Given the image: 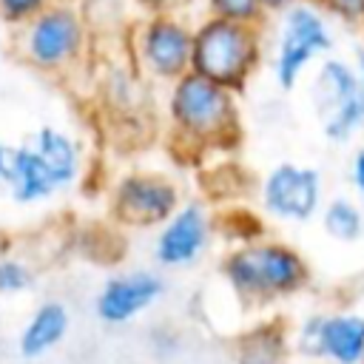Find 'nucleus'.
<instances>
[{
	"instance_id": "18",
	"label": "nucleus",
	"mask_w": 364,
	"mask_h": 364,
	"mask_svg": "<svg viewBox=\"0 0 364 364\" xmlns=\"http://www.w3.org/2000/svg\"><path fill=\"white\" fill-rule=\"evenodd\" d=\"M213 216H216V236H222L230 245H247V242H256L262 236H267V228H264V216L242 202L236 205H225V210H216L213 208Z\"/></svg>"
},
{
	"instance_id": "26",
	"label": "nucleus",
	"mask_w": 364,
	"mask_h": 364,
	"mask_svg": "<svg viewBox=\"0 0 364 364\" xmlns=\"http://www.w3.org/2000/svg\"><path fill=\"white\" fill-rule=\"evenodd\" d=\"M293 3H299V0H262V6H264L267 14H273V11H287Z\"/></svg>"
},
{
	"instance_id": "8",
	"label": "nucleus",
	"mask_w": 364,
	"mask_h": 364,
	"mask_svg": "<svg viewBox=\"0 0 364 364\" xmlns=\"http://www.w3.org/2000/svg\"><path fill=\"white\" fill-rule=\"evenodd\" d=\"M316 117L330 142L344 145L364 128V97L358 71L344 60H324L313 82Z\"/></svg>"
},
{
	"instance_id": "2",
	"label": "nucleus",
	"mask_w": 364,
	"mask_h": 364,
	"mask_svg": "<svg viewBox=\"0 0 364 364\" xmlns=\"http://www.w3.org/2000/svg\"><path fill=\"white\" fill-rule=\"evenodd\" d=\"M219 276L247 310H267L310 290L313 264L293 242L262 236L247 245L225 247Z\"/></svg>"
},
{
	"instance_id": "16",
	"label": "nucleus",
	"mask_w": 364,
	"mask_h": 364,
	"mask_svg": "<svg viewBox=\"0 0 364 364\" xmlns=\"http://www.w3.org/2000/svg\"><path fill=\"white\" fill-rule=\"evenodd\" d=\"M6 193L17 205H37V202H46L57 193V185H54L48 168L43 165V159L34 154V148L28 142L14 145Z\"/></svg>"
},
{
	"instance_id": "11",
	"label": "nucleus",
	"mask_w": 364,
	"mask_h": 364,
	"mask_svg": "<svg viewBox=\"0 0 364 364\" xmlns=\"http://www.w3.org/2000/svg\"><path fill=\"white\" fill-rule=\"evenodd\" d=\"M282 14H284V20H282L276 57H273V77H276L279 88L290 91L301 80L304 68L316 57H321L333 48V37H330V28H327L321 11L316 6H310L307 0L293 3Z\"/></svg>"
},
{
	"instance_id": "28",
	"label": "nucleus",
	"mask_w": 364,
	"mask_h": 364,
	"mask_svg": "<svg viewBox=\"0 0 364 364\" xmlns=\"http://www.w3.org/2000/svg\"><path fill=\"white\" fill-rule=\"evenodd\" d=\"M358 82H361V97H364V51H358Z\"/></svg>"
},
{
	"instance_id": "10",
	"label": "nucleus",
	"mask_w": 364,
	"mask_h": 364,
	"mask_svg": "<svg viewBox=\"0 0 364 364\" xmlns=\"http://www.w3.org/2000/svg\"><path fill=\"white\" fill-rule=\"evenodd\" d=\"M216 242V216L205 199H185L154 233V262L165 270L193 267Z\"/></svg>"
},
{
	"instance_id": "25",
	"label": "nucleus",
	"mask_w": 364,
	"mask_h": 364,
	"mask_svg": "<svg viewBox=\"0 0 364 364\" xmlns=\"http://www.w3.org/2000/svg\"><path fill=\"white\" fill-rule=\"evenodd\" d=\"M11 156H14V145L0 139V193H6V182H9V171H11Z\"/></svg>"
},
{
	"instance_id": "30",
	"label": "nucleus",
	"mask_w": 364,
	"mask_h": 364,
	"mask_svg": "<svg viewBox=\"0 0 364 364\" xmlns=\"http://www.w3.org/2000/svg\"><path fill=\"white\" fill-rule=\"evenodd\" d=\"M131 364H136V361H131Z\"/></svg>"
},
{
	"instance_id": "20",
	"label": "nucleus",
	"mask_w": 364,
	"mask_h": 364,
	"mask_svg": "<svg viewBox=\"0 0 364 364\" xmlns=\"http://www.w3.org/2000/svg\"><path fill=\"white\" fill-rule=\"evenodd\" d=\"M208 17H219L242 26H264L267 11L262 0H208Z\"/></svg>"
},
{
	"instance_id": "4",
	"label": "nucleus",
	"mask_w": 364,
	"mask_h": 364,
	"mask_svg": "<svg viewBox=\"0 0 364 364\" xmlns=\"http://www.w3.org/2000/svg\"><path fill=\"white\" fill-rule=\"evenodd\" d=\"M264 60L262 26H242L219 17H205L193 26L191 43V71L242 94L256 77Z\"/></svg>"
},
{
	"instance_id": "13",
	"label": "nucleus",
	"mask_w": 364,
	"mask_h": 364,
	"mask_svg": "<svg viewBox=\"0 0 364 364\" xmlns=\"http://www.w3.org/2000/svg\"><path fill=\"white\" fill-rule=\"evenodd\" d=\"M28 145L34 148V154L43 159V165L48 168L57 191H65V188H74L82 176V148L77 142L74 134L57 128V125H43L31 134Z\"/></svg>"
},
{
	"instance_id": "19",
	"label": "nucleus",
	"mask_w": 364,
	"mask_h": 364,
	"mask_svg": "<svg viewBox=\"0 0 364 364\" xmlns=\"http://www.w3.org/2000/svg\"><path fill=\"white\" fill-rule=\"evenodd\" d=\"M37 282V264L20 253H6L0 259V296H20L28 293Z\"/></svg>"
},
{
	"instance_id": "7",
	"label": "nucleus",
	"mask_w": 364,
	"mask_h": 364,
	"mask_svg": "<svg viewBox=\"0 0 364 364\" xmlns=\"http://www.w3.org/2000/svg\"><path fill=\"white\" fill-rule=\"evenodd\" d=\"M191 43L193 26H188L176 11L145 14L131 34V51L139 74L165 85L191 71Z\"/></svg>"
},
{
	"instance_id": "17",
	"label": "nucleus",
	"mask_w": 364,
	"mask_h": 364,
	"mask_svg": "<svg viewBox=\"0 0 364 364\" xmlns=\"http://www.w3.org/2000/svg\"><path fill=\"white\" fill-rule=\"evenodd\" d=\"M318 222H321V230L338 245H353L364 236V210L350 196L324 199L318 210Z\"/></svg>"
},
{
	"instance_id": "15",
	"label": "nucleus",
	"mask_w": 364,
	"mask_h": 364,
	"mask_svg": "<svg viewBox=\"0 0 364 364\" xmlns=\"http://www.w3.org/2000/svg\"><path fill=\"white\" fill-rule=\"evenodd\" d=\"M68 327H71V313L63 301L57 299L40 301L17 336V353L31 361L43 358L63 344V338L68 336Z\"/></svg>"
},
{
	"instance_id": "5",
	"label": "nucleus",
	"mask_w": 364,
	"mask_h": 364,
	"mask_svg": "<svg viewBox=\"0 0 364 364\" xmlns=\"http://www.w3.org/2000/svg\"><path fill=\"white\" fill-rule=\"evenodd\" d=\"M182 202V185L165 171L134 168L119 173L108 188V216L125 230H156Z\"/></svg>"
},
{
	"instance_id": "24",
	"label": "nucleus",
	"mask_w": 364,
	"mask_h": 364,
	"mask_svg": "<svg viewBox=\"0 0 364 364\" xmlns=\"http://www.w3.org/2000/svg\"><path fill=\"white\" fill-rule=\"evenodd\" d=\"M136 9H142L145 14H165V11H176L182 9L188 0H134Z\"/></svg>"
},
{
	"instance_id": "14",
	"label": "nucleus",
	"mask_w": 364,
	"mask_h": 364,
	"mask_svg": "<svg viewBox=\"0 0 364 364\" xmlns=\"http://www.w3.org/2000/svg\"><path fill=\"white\" fill-rule=\"evenodd\" d=\"M290 321L270 316L250 324L233 344L230 364H290Z\"/></svg>"
},
{
	"instance_id": "3",
	"label": "nucleus",
	"mask_w": 364,
	"mask_h": 364,
	"mask_svg": "<svg viewBox=\"0 0 364 364\" xmlns=\"http://www.w3.org/2000/svg\"><path fill=\"white\" fill-rule=\"evenodd\" d=\"M91 26L74 0H54L31 23L14 31L17 57L46 77H65L88 57Z\"/></svg>"
},
{
	"instance_id": "21",
	"label": "nucleus",
	"mask_w": 364,
	"mask_h": 364,
	"mask_svg": "<svg viewBox=\"0 0 364 364\" xmlns=\"http://www.w3.org/2000/svg\"><path fill=\"white\" fill-rule=\"evenodd\" d=\"M54 0H0V23L9 28H23L40 11H46Z\"/></svg>"
},
{
	"instance_id": "29",
	"label": "nucleus",
	"mask_w": 364,
	"mask_h": 364,
	"mask_svg": "<svg viewBox=\"0 0 364 364\" xmlns=\"http://www.w3.org/2000/svg\"><path fill=\"white\" fill-rule=\"evenodd\" d=\"M358 28H361V40H364V20L358 23ZM361 51H364V48H361Z\"/></svg>"
},
{
	"instance_id": "23",
	"label": "nucleus",
	"mask_w": 364,
	"mask_h": 364,
	"mask_svg": "<svg viewBox=\"0 0 364 364\" xmlns=\"http://www.w3.org/2000/svg\"><path fill=\"white\" fill-rule=\"evenodd\" d=\"M350 185L364 199V148H358L353 154V162H350Z\"/></svg>"
},
{
	"instance_id": "27",
	"label": "nucleus",
	"mask_w": 364,
	"mask_h": 364,
	"mask_svg": "<svg viewBox=\"0 0 364 364\" xmlns=\"http://www.w3.org/2000/svg\"><path fill=\"white\" fill-rule=\"evenodd\" d=\"M11 250H14V236L0 228V259H3L6 253H11Z\"/></svg>"
},
{
	"instance_id": "6",
	"label": "nucleus",
	"mask_w": 364,
	"mask_h": 364,
	"mask_svg": "<svg viewBox=\"0 0 364 364\" xmlns=\"http://www.w3.org/2000/svg\"><path fill=\"white\" fill-rule=\"evenodd\" d=\"M290 347L301 361L364 364V313L353 307L310 310L290 324Z\"/></svg>"
},
{
	"instance_id": "22",
	"label": "nucleus",
	"mask_w": 364,
	"mask_h": 364,
	"mask_svg": "<svg viewBox=\"0 0 364 364\" xmlns=\"http://www.w3.org/2000/svg\"><path fill=\"white\" fill-rule=\"evenodd\" d=\"M318 11H327L350 26H358L364 20V0H307Z\"/></svg>"
},
{
	"instance_id": "1",
	"label": "nucleus",
	"mask_w": 364,
	"mask_h": 364,
	"mask_svg": "<svg viewBox=\"0 0 364 364\" xmlns=\"http://www.w3.org/2000/svg\"><path fill=\"white\" fill-rule=\"evenodd\" d=\"M168 136L188 159L230 154L245 136L239 94L188 71L168 85Z\"/></svg>"
},
{
	"instance_id": "12",
	"label": "nucleus",
	"mask_w": 364,
	"mask_h": 364,
	"mask_svg": "<svg viewBox=\"0 0 364 364\" xmlns=\"http://www.w3.org/2000/svg\"><path fill=\"white\" fill-rule=\"evenodd\" d=\"M165 296L162 273L151 267H134L125 273H114L102 282L94 296V313L108 327H125L151 310Z\"/></svg>"
},
{
	"instance_id": "9",
	"label": "nucleus",
	"mask_w": 364,
	"mask_h": 364,
	"mask_svg": "<svg viewBox=\"0 0 364 364\" xmlns=\"http://www.w3.org/2000/svg\"><path fill=\"white\" fill-rule=\"evenodd\" d=\"M324 205L321 173L310 165L279 162L259 182V213L270 222L304 225Z\"/></svg>"
}]
</instances>
